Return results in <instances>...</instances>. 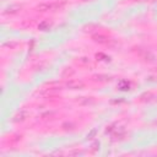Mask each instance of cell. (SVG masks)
Segmentation results:
<instances>
[{
	"mask_svg": "<svg viewBox=\"0 0 157 157\" xmlns=\"http://www.w3.org/2000/svg\"><path fill=\"white\" fill-rule=\"evenodd\" d=\"M65 4H66L65 0H61V1H54V2H44V4L38 5V6H37V10L40 11V12L52 11V10H56V9L63 7Z\"/></svg>",
	"mask_w": 157,
	"mask_h": 157,
	"instance_id": "obj_1",
	"label": "cell"
},
{
	"mask_svg": "<svg viewBox=\"0 0 157 157\" xmlns=\"http://www.w3.org/2000/svg\"><path fill=\"white\" fill-rule=\"evenodd\" d=\"M92 39H93V42H96L98 44H108L110 42V38L109 37H107L105 34H101V33L93 34L92 36Z\"/></svg>",
	"mask_w": 157,
	"mask_h": 157,
	"instance_id": "obj_2",
	"label": "cell"
},
{
	"mask_svg": "<svg viewBox=\"0 0 157 157\" xmlns=\"http://www.w3.org/2000/svg\"><path fill=\"white\" fill-rule=\"evenodd\" d=\"M65 85L70 90H80V88H83L85 87V83L82 81H78V80H70Z\"/></svg>",
	"mask_w": 157,
	"mask_h": 157,
	"instance_id": "obj_3",
	"label": "cell"
},
{
	"mask_svg": "<svg viewBox=\"0 0 157 157\" xmlns=\"http://www.w3.org/2000/svg\"><path fill=\"white\" fill-rule=\"evenodd\" d=\"M20 6H17V5H15V6H10V7H7L5 11H4V13L5 15H13V13H17L18 11H20Z\"/></svg>",
	"mask_w": 157,
	"mask_h": 157,
	"instance_id": "obj_4",
	"label": "cell"
},
{
	"mask_svg": "<svg viewBox=\"0 0 157 157\" xmlns=\"http://www.w3.org/2000/svg\"><path fill=\"white\" fill-rule=\"evenodd\" d=\"M50 26H52V23H50L49 21H44V22L39 23L38 28H39V29H42V31H47V29H49V28H50Z\"/></svg>",
	"mask_w": 157,
	"mask_h": 157,
	"instance_id": "obj_5",
	"label": "cell"
},
{
	"mask_svg": "<svg viewBox=\"0 0 157 157\" xmlns=\"http://www.w3.org/2000/svg\"><path fill=\"white\" fill-rule=\"evenodd\" d=\"M26 117H27V113H26V112H21V113H20V114L16 117V118H17L16 120L22 121V120H25V119H26Z\"/></svg>",
	"mask_w": 157,
	"mask_h": 157,
	"instance_id": "obj_6",
	"label": "cell"
}]
</instances>
